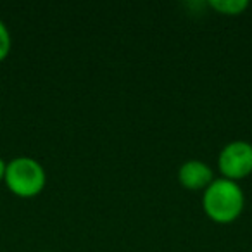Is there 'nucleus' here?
<instances>
[{"label": "nucleus", "mask_w": 252, "mask_h": 252, "mask_svg": "<svg viewBox=\"0 0 252 252\" xmlns=\"http://www.w3.org/2000/svg\"><path fill=\"white\" fill-rule=\"evenodd\" d=\"M202 207L211 221L218 224H230L244 213V190L237 182L214 178V182L202 193Z\"/></svg>", "instance_id": "1"}, {"label": "nucleus", "mask_w": 252, "mask_h": 252, "mask_svg": "<svg viewBox=\"0 0 252 252\" xmlns=\"http://www.w3.org/2000/svg\"><path fill=\"white\" fill-rule=\"evenodd\" d=\"M4 183L16 197L33 199L40 195L47 185V173L36 159L19 156L5 166Z\"/></svg>", "instance_id": "2"}, {"label": "nucleus", "mask_w": 252, "mask_h": 252, "mask_svg": "<svg viewBox=\"0 0 252 252\" xmlns=\"http://www.w3.org/2000/svg\"><path fill=\"white\" fill-rule=\"evenodd\" d=\"M218 168L223 178L237 182L252 173V144L245 140H233L221 149L218 156Z\"/></svg>", "instance_id": "3"}, {"label": "nucleus", "mask_w": 252, "mask_h": 252, "mask_svg": "<svg viewBox=\"0 0 252 252\" xmlns=\"http://www.w3.org/2000/svg\"><path fill=\"white\" fill-rule=\"evenodd\" d=\"M178 182L187 190H206L214 182V173L207 162L190 159L180 166Z\"/></svg>", "instance_id": "4"}, {"label": "nucleus", "mask_w": 252, "mask_h": 252, "mask_svg": "<svg viewBox=\"0 0 252 252\" xmlns=\"http://www.w3.org/2000/svg\"><path fill=\"white\" fill-rule=\"evenodd\" d=\"M207 5L223 16H240L249 9L247 0H209Z\"/></svg>", "instance_id": "5"}, {"label": "nucleus", "mask_w": 252, "mask_h": 252, "mask_svg": "<svg viewBox=\"0 0 252 252\" xmlns=\"http://www.w3.org/2000/svg\"><path fill=\"white\" fill-rule=\"evenodd\" d=\"M11 49H12L11 32H9L7 25L0 19V63L7 59L9 54H11Z\"/></svg>", "instance_id": "6"}, {"label": "nucleus", "mask_w": 252, "mask_h": 252, "mask_svg": "<svg viewBox=\"0 0 252 252\" xmlns=\"http://www.w3.org/2000/svg\"><path fill=\"white\" fill-rule=\"evenodd\" d=\"M5 166H7V162H5L4 159L0 158V182H4V176H5Z\"/></svg>", "instance_id": "7"}]
</instances>
